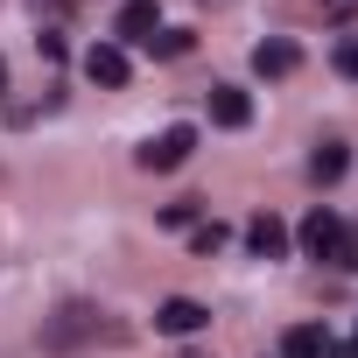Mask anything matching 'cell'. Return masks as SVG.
I'll return each mask as SVG.
<instances>
[{"mask_svg":"<svg viewBox=\"0 0 358 358\" xmlns=\"http://www.w3.org/2000/svg\"><path fill=\"white\" fill-rule=\"evenodd\" d=\"M330 358H358V351H337V344H330Z\"/></svg>","mask_w":358,"mask_h":358,"instance_id":"15","label":"cell"},{"mask_svg":"<svg viewBox=\"0 0 358 358\" xmlns=\"http://www.w3.org/2000/svg\"><path fill=\"white\" fill-rule=\"evenodd\" d=\"M190 148H197V127H169V134H155V141L141 148V169H183Z\"/></svg>","mask_w":358,"mask_h":358,"instance_id":"2","label":"cell"},{"mask_svg":"<svg viewBox=\"0 0 358 358\" xmlns=\"http://www.w3.org/2000/svg\"><path fill=\"white\" fill-rule=\"evenodd\" d=\"M337 71H344V78H358V36H344V43H337Z\"/></svg>","mask_w":358,"mask_h":358,"instance_id":"14","label":"cell"},{"mask_svg":"<svg viewBox=\"0 0 358 358\" xmlns=\"http://www.w3.org/2000/svg\"><path fill=\"white\" fill-rule=\"evenodd\" d=\"M204 323H211V309L190 302V295H169V302L155 309V330H162V337H197Z\"/></svg>","mask_w":358,"mask_h":358,"instance_id":"3","label":"cell"},{"mask_svg":"<svg viewBox=\"0 0 358 358\" xmlns=\"http://www.w3.org/2000/svg\"><path fill=\"white\" fill-rule=\"evenodd\" d=\"M281 358H330V337H323L316 323H302V330L281 337Z\"/></svg>","mask_w":358,"mask_h":358,"instance_id":"10","label":"cell"},{"mask_svg":"<svg viewBox=\"0 0 358 358\" xmlns=\"http://www.w3.org/2000/svg\"><path fill=\"white\" fill-rule=\"evenodd\" d=\"M162 36V8L155 0H127L120 8V43H155Z\"/></svg>","mask_w":358,"mask_h":358,"instance_id":"5","label":"cell"},{"mask_svg":"<svg viewBox=\"0 0 358 358\" xmlns=\"http://www.w3.org/2000/svg\"><path fill=\"white\" fill-rule=\"evenodd\" d=\"M337 246H344V218L316 204V211L302 218V253H316V260H337Z\"/></svg>","mask_w":358,"mask_h":358,"instance_id":"4","label":"cell"},{"mask_svg":"<svg viewBox=\"0 0 358 358\" xmlns=\"http://www.w3.org/2000/svg\"><path fill=\"white\" fill-rule=\"evenodd\" d=\"M344 169H351V155H344V141H323V148L309 155V176H316V183H337Z\"/></svg>","mask_w":358,"mask_h":358,"instance_id":"11","label":"cell"},{"mask_svg":"<svg viewBox=\"0 0 358 358\" xmlns=\"http://www.w3.org/2000/svg\"><path fill=\"white\" fill-rule=\"evenodd\" d=\"M85 78L92 85H127V50L120 43H92L85 50Z\"/></svg>","mask_w":358,"mask_h":358,"instance_id":"6","label":"cell"},{"mask_svg":"<svg viewBox=\"0 0 358 358\" xmlns=\"http://www.w3.org/2000/svg\"><path fill=\"white\" fill-rule=\"evenodd\" d=\"M295 64H302L295 43H260V50H253V71H260V78H288Z\"/></svg>","mask_w":358,"mask_h":358,"instance_id":"9","label":"cell"},{"mask_svg":"<svg viewBox=\"0 0 358 358\" xmlns=\"http://www.w3.org/2000/svg\"><path fill=\"white\" fill-rule=\"evenodd\" d=\"M99 330H106V316H99L92 302H64V309L43 323V344H50V351H78V344H92Z\"/></svg>","mask_w":358,"mask_h":358,"instance_id":"1","label":"cell"},{"mask_svg":"<svg viewBox=\"0 0 358 358\" xmlns=\"http://www.w3.org/2000/svg\"><path fill=\"white\" fill-rule=\"evenodd\" d=\"M155 50H162V57H183V50H190V36H183V29H162V36H155Z\"/></svg>","mask_w":358,"mask_h":358,"instance_id":"13","label":"cell"},{"mask_svg":"<svg viewBox=\"0 0 358 358\" xmlns=\"http://www.w3.org/2000/svg\"><path fill=\"white\" fill-rule=\"evenodd\" d=\"M246 246H253L260 260H281V253H288V225H281V218H253V225H246Z\"/></svg>","mask_w":358,"mask_h":358,"instance_id":"8","label":"cell"},{"mask_svg":"<svg viewBox=\"0 0 358 358\" xmlns=\"http://www.w3.org/2000/svg\"><path fill=\"white\" fill-rule=\"evenodd\" d=\"M211 120H218V127H246V120H253V99H246L239 85H211Z\"/></svg>","mask_w":358,"mask_h":358,"instance_id":"7","label":"cell"},{"mask_svg":"<svg viewBox=\"0 0 358 358\" xmlns=\"http://www.w3.org/2000/svg\"><path fill=\"white\" fill-rule=\"evenodd\" d=\"M0 92H8V64H0Z\"/></svg>","mask_w":358,"mask_h":358,"instance_id":"16","label":"cell"},{"mask_svg":"<svg viewBox=\"0 0 358 358\" xmlns=\"http://www.w3.org/2000/svg\"><path fill=\"white\" fill-rule=\"evenodd\" d=\"M190 246H197V253H218V246H225V225H218V218H211V225H197V232H190Z\"/></svg>","mask_w":358,"mask_h":358,"instance_id":"12","label":"cell"}]
</instances>
